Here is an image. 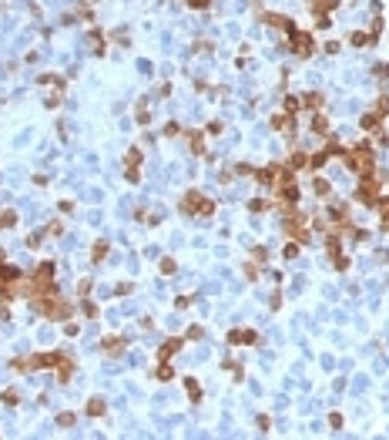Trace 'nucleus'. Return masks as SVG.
I'll use <instances>...</instances> for the list:
<instances>
[{
	"label": "nucleus",
	"instance_id": "nucleus-1",
	"mask_svg": "<svg viewBox=\"0 0 389 440\" xmlns=\"http://www.w3.org/2000/svg\"><path fill=\"white\" fill-rule=\"evenodd\" d=\"M346 165H349L356 175H362V178H372V175H376V158H372V152H366V148L346 152Z\"/></svg>",
	"mask_w": 389,
	"mask_h": 440
},
{
	"label": "nucleus",
	"instance_id": "nucleus-2",
	"mask_svg": "<svg viewBox=\"0 0 389 440\" xmlns=\"http://www.w3.org/2000/svg\"><path fill=\"white\" fill-rule=\"evenodd\" d=\"M181 209H185V212H205V215H212L215 205L208 202V198H201L198 191H188V195L181 198Z\"/></svg>",
	"mask_w": 389,
	"mask_h": 440
},
{
	"label": "nucleus",
	"instance_id": "nucleus-3",
	"mask_svg": "<svg viewBox=\"0 0 389 440\" xmlns=\"http://www.w3.org/2000/svg\"><path fill=\"white\" fill-rule=\"evenodd\" d=\"M292 47H295V54H299V58H309L312 37H309V34H299V31H292Z\"/></svg>",
	"mask_w": 389,
	"mask_h": 440
},
{
	"label": "nucleus",
	"instance_id": "nucleus-4",
	"mask_svg": "<svg viewBox=\"0 0 389 440\" xmlns=\"http://www.w3.org/2000/svg\"><path fill=\"white\" fill-rule=\"evenodd\" d=\"M178 346H181V340H171V343H165V346H161V360L175 356V353H178Z\"/></svg>",
	"mask_w": 389,
	"mask_h": 440
},
{
	"label": "nucleus",
	"instance_id": "nucleus-5",
	"mask_svg": "<svg viewBox=\"0 0 389 440\" xmlns=\"http://www.w3.org/2000/svg\"><path fill=\"white\" fill-rule=\"evenodd\" d=\"M379 209H383V215H379V222H383V229H389V202H386V205L379 202Z\"/></svg>",
	"mask_w": 389,
	"mask_h": 440
},
{
	"label": "nucleus",
	"instance_id": "nucleus-6",
	"mask_svg": "<svg viewBox=\"0 0 389 440\" xmlns=\"http://www.w3.org/2000/svg\"><path fill=\"white\" fill-rule=\"evenodd\" d=\"M192 148H194V152H201V148H205V145H201V131H192Z\"/></svg>",
	"mask_w": 389,
	"mask_h": 440
},
{
	"label": "nucleus",
	"instance_id": "nucleus-7",
	"mask_svg": "<svg viewBox=\"0 0 389 440\" xmlns=\"http://www.w3.org/2000/svg\"><path fill=\"white\" fill-rule=\"evenodd\" d=\"M87 410H91L94 417H101V413H104V403H101V400H91V407H87Z\"/></svg>",
	"mask_w": 389,
	"mask_h": 440
},
{
	"label": "nucleus",
	"instance_id": "nucleus-8",
	"mask_svg": "<svg viewBox=\"0 0 389 440\" xmlns=\"http://www.w3.org/2000/svg\"><path fill=\"white\" fill-rule=\"evenodd\" d=\"M315 195H329V185H326V182H322V178H319V182H315Z\"/></svg>",
	"mask_w": 389,
	"mask_h": 440
},
{
	"label": "nucleus",
	"instance_id": "nucleus-9",
	"mask_svg": "<svg viewBox=\"0 0 389 440\" xmlns=\"http://www.w3.org/2000/svg\"><path fill=\"white\" fill-rule=\"evenodd\" d=\"M14 222H17V219H14L10 212H7V215H0V229H3V225H14Z\"/></svg>",
	"mask_w": 389,
	"mask_h": 440
},
{
	"label": "nucleus",
	"instance_id": "nucleus-10",
	"mask_svg": "<svg viewBox=\"0 0 389 440\" xmlns=\"http://www.w3.org/2000/svg\"><path fill=\"white\" fill-rule=\"evenodd\" d=\"M104 252H108V246L101 242V246H94V259H104Z\"/></svg>",
	"mask_w": 389,
	"mask_h": 440
},
{
	"label": "nucleus",
	"instance_id": "nucleus-11",
	"mask_svg": "<svg viewBox=\"0 0 389 440\" xmlns=\"http://www.w3.org/2000/svg\"><path fill=\"white\" fill-rule=\"evenodd\" d=\"M192 7H208V0H188Z\"/></svg>",
	"mask_w": 389,
	"mask_h": 440
}]
</instances>
